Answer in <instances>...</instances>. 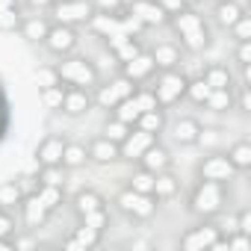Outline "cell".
I'll return each instance as SVG.
<instances>
[{"instance_id": "1", "label": "cell", "mask_w": 251, "mask_h": 251, "mask_svg": "<svg viewBox=\"0 0 251 251\" xmlns=\"http://www.w3.org/2000/svg\"><path fill=\"white\" fill-rule=\"evenodd\" d=\"M169 21H172V27L177 30V36H180V42H183L186 50L198 53V50H204V48L210 45V30H207L204 18H201L198 12H192L189 6H183L180 12H175Z\"/></svg>"}, {"instance_id": "2", "label": "cell", "mask_w": 251, "mask_h": 251, "mask_svg": "<svg viewBox=\"0 0 251 251\" xmlns=\"http://www.w3.org/2000/svg\"><path fill=\"white\" fill-rule=\"evenodd\" d=\"M59 74L62 86H74V89H92L98 83V71L89 59L83 56H62V62L53 65Z\"/></svg>"}, {"instance_id": "3", "label": "cell", "mask_w": 251, "mask_h": 251, "mask_svg": "<svg viewBox=\"0 0 251 251\" xmlns=\"http://www.w3.org/2000/svg\"><path fill=\"white\" fill-rule=\"evenodd\" d=\"M222 204H225V192H222V183H216V180H201L198 189L192 192V201H189L192 213H198L204 219L216 216L222 210Z\"/></svg>"}, {"instance_id": "4", "label": "cell", "mask_w": 251, "mask_h": 251, "mask_svg": "<svg viewBox=\"0 0 251 251\" xmlns=\"http://www.w3.org/2000/svg\"><path fill=\"white\" fill-rule=\"evenodd\" d=\"M186 77L183 74H177L175 68L172 71H166L160 80H157V86H154V100H157V106L163 109V106H172V103H177L180 98H186Z\"/></svg>"}, {"instance_id": "5", "label": "cell", "mask_w": 251, "mask_h": 251, "mask_svg": "<svg viewBox=\"0 0 251 251\" xmlns=\"http://www.w3.org/2000/svg\"><path fill=\"white\" fill-rule=\"evenodd\" d=\"M50 12L56 18V24H89V18L95 15V6L89 0H53L50 3Z\"/></svg>"}, {"instance_id": "6", "label": "cell", "mask_w": 251, "mask_h": 251, "mask_svg": "<svg viewBox=\"0 0 251 251\" xmlns=\"http://www.w3.org/2000/svg\"><path fill=\"white\" fill-rule=\"evenodd\" d=\"M115 204H118L121 213H127V216H133V219H151V216L157 213V198H154V195L133 192L130 186L124 189V192H118Z\"/></svg>"}, {"instance_id": "7", "label": "cell", "mask_w": 251, "mask_h": 251, "mask_svg": "<svg viewBox=\"0 0 251 251\" xmlns=\"http://www.w3.org/2000/svg\"><path fill=\"white\" fill-rule=\"evenodd\" d=\"M157 106V100H154V95L151 92H133L130 98H124L118 106H115V118H121V121H127V124H136L139 121V115L142 112H148V109H154Z\"/></svg>"}, {"instance_id": "8", "label": "cell", "mask_w": 251, "mask_h": 251, "mask_svg": "<svg viewBox=\"0 0 251 251\" xmlns=\"http://www.w3.org/2000/svg\"><path fill=\"white\" fill-rule=\"evenodd\" d=\"M136 92V83L133 80H127V77H118V80H112V83H106V86H100L98 89V95H95V103L98 106H103V109H115L124 98H130Z\"/></svg>"}, {"instance_id": "9", "label": "cell", "mask_w": 251, "mask_h": 251, "mask_svg": "<svg viewBox=\"0 0 251 251\" xmlns=\"http://www.w3.org/2000/svg\"><path fill=\"white\" fill-rule=\"evenodd\" d=\"M219 236H222V227L207 222V225H198V227L186 230L183 239H180V248L183 251H210Z\"/></svg>"}, {"instance_id": "10", "label": "cell", "mask_w": 251, "mask_h": 251, "mask_svg": "<svg viewBox=\"0 0 251 251\" xmlns=\"http://www.w3.org/2000/svg\"><path fill=\"white\" fill-rule=\"evenodd\" d=\"M74 45H77V33H74V27H68V24H56V27H50L48 36H45V48H48L50 53H56V56H68V53L74 50Z\"/></svg>"}, {"instance_id": "11", "label": "cell", "mask_w": 251, "mask_h": 251, "mask_svg": "<svg viewBox=\"0 0 251 251\" xmlns=\"http://www.w3.org/2000/svg\"><path fill=\"white\" fill-rule=\"evenodd\" d=\"M124 9H127L142 27H157V24H166L169 21V15L160 9L157 0H133V3H127Z\"/></svg>"}, {"instance_id": "12", "label": "cell", "mask_w": 251, "mask_h": 251, "mask_svg": "<svg viewBox=\"0 0 251 251\" xmlns=\"http://www.w3.org/2000/svg\"><path fill=\"white\" fill-rule=\"evenodd\" d=\"M154 142H157V133H148V130H142V127H133V130L127 133V139L118 145V157L139 160L142 151H145L148 145H154Z\"/></svg>"}, {"instance_id": "13", "label": "cell", "mask_w": 251, "mask_h": 251, "mask_svg": "<svg viewBox=\"0 0 251 251\" xmlns=\"http://www.w3.org/2000/svg\"><path fill=\"white\" fill-rule=\"evenodd\" d=\"M198 172H201V180H216V183H225V180H230L233 177V166H230V160H227V154H213V157H207L201 166H198Z\"/></svg>"}, {"instance_id": "14", "label": "cell", "mask_w": 251, "mask_h": 251, "mask_svg": "<svg viewBox=\"0 0 251 251\" xmlns=\"http://www.w3.org/2000/svg\"><path fill=\"white\" fill-rule=\"evenodd\" d=\"M154 71H157V62H154V56L151 53H136V56H130L127 62H121V74L127 77V80H133V83H142V80H148V77H154Z\"/></svg>"}, {"instance_id": "15", "label": "cell", "mask_w": 251, "mask_h": 251, "mask_svg": "<svg viewBox=\"0 0 251 251\" xmlns=\"http://www.w3.org/2000/svg\"><path fill=\"white\" fill-rule=\"evenodd\" d=\"M169 166H172V154H169V148H163L160 142L148 145V148L142 151V157H139V169H145V172H151V175L169 172Z\"/></svg>"}, {"instance_id": "16", "label": "cell", "mask_w": 251, "mask_h": 251, "mask_svg": "<svg viewBox=\"0 0 251 251\" xmlns=\"http://www.w3.org/2000/svg\"><path fill=\"white\" fill-rule=\"evenodd\" d=\"M21 213H24L27 227H42V225L48 222V216H50V210L39 201V195H36V192H30V195H24V198H21Z\"/></svg>"}, {"instance_id": "17", "label": "cell", "mask_w": 251, "mask_h": 251, "mask_svg": "<svg viewBox=\"0 0 251 251\" xmlns=\"http://www.w3.org/2000/svg\"><path fill=\"white\" fill-rule=\"evenodd\" d=\"M89 106H92L89 89L65 86V98H62V112L65 115H83V112H89Z\"/></svg>"}, {"instance_id": "18", "label": "cell", "mask_w": 251, "mask_h": 251, "mask_svg": "<svg viewBox=\"0 0 251 251\" xmlns=\"http://www.w3.org/2000/svg\"><path fill=\"white\" fill-rule=\"evenodd\" d=\"M62 148H65L62 136H48V139L39 145V151H36L39 166H59V163H62Z\"/></svg>"}, {"instance_id": "19", "label": "cell", "mask_w": 251, "mask_h": 251, "mask_svg": "<svg viewBox=\"0 0 251 251\" xmlns=\"http://www.w3.org/2000/svg\"><path fill=\"white\" fill-rule=\"evenodd\" d=\"M86 154H89V160H92V163L106 166V163L118 160V145H115V142H109L106 136H100V139H95V142L86 148Z\"/></svg>"}, {"instance_id": "20", "label": "cell", "mask_w": 251, "mask_h": 251, "mask_svg": "<svg viewBox=\"0 0 251 251\" xmlns=\"http://www.w3.org/2000/svg\"><path fill=\"white\" fill-rule=\"evenodd\" d=\"M151 56H154L157 68L172 71V68L180 62V48H177V45H172V42H163V45H157V48L151 50Z\"/></svg>"}, {"instance_id": "21", "label": "cell", "mask_w": 251, "mask_h": 251, "mask_svg": "<svg viewBox=\"0 0 251 251\" xmlns=\"http://www.w3.org/2000/svg\"><path fill=\"white\" fill-rule=\"evenodd\" d=\"M98 242H100V233L92 230L89 225H80V227H74V233L65 239V248H83V251H89V248H95Z\"/></svg>"}, {"instance_id": "22", "label": "cell", "mask_w": 251, "mask_h": 251, "mask_svg": "<svg viewBox=\"0 0 251 251\" xmlns=\"http://www.w3.org/2000/svg\"><path fill=\"white\" fill-rule=\"evenodd\" d=\"M242 15H245V12L236 6V0H219V6H216V24H219V27L230 30Z\"/></svg>"}, {"instance_id": "23", "label": "cell", "mask_w": 251, "mask_h": 251, "mask_svg": "<svg viewBox=\"0 0 251 251\" xmlns=\"http://www.w3.org/2000/svg\"><path fill=\"white\" fill-rule=\"evenodd\" d=\"M36 195H39V201L53 213V210L62 204V198H65V186H59V183H39V186H36Z\"/></svg>"}, {"instance_id": "24", "label": "cell", "mask_w": 251, "mask_h": 251, "mask_svg": "<svg viewBox=\"0 0 251 251\" xmlns=\"http://www.w3.org/2000/svg\"><path fill=\"white\" fill-rule=\"evenodd\" d=\"M198 136H201V124H198L195 118H180V121L175 124V139H177L180 145H195Z\"/></svg>"}, {"instance_id": "25", "label": "cell", "mask_w": 251, "mask_h": 251, "mask_svg": "<svg viewBox=\"0 0 251 251\" xmlns=\"http://www.w3.org/2000/svg\"><path fill=\"white\" fill-rule=\"evenodd\" d=\"M157 201H169L177 195V177H172L169 172H160L154 175V192H151Z\"/></svg>"}, {"instance_id": "26", "label": "cell", "mask_w": 251, "mask_h": 251, "mask_svg": "<svg viewBox=\"0 0 251 251\" xmlns=\"http://www.w3.org/2000/svg\"><path fill=\"white\" fill-rule=\"evenodd\" d=\"M100 207H103V198H100L95 189H83V192H77V198H74V210H77V216L95 213V210H100Z\"/></svg>"}, {"instance_id": "27", "label": "cell", "mask_w": 251, "mask_h": 251, "mask_svg": "<svg viewBox=\"0 0 251 251\" xmlns=\"http://www.w3.org/2000/svg\"><path fill=\"white\" fill-rule=\"evenodd\" d=\"M201 80H204L210 89H230V71H227L225 65H210V68H204Z\"/></svg>"}, {"instance_id": "28", "label": "cell", "mask_w": 251, "mask_h": 251, "mask_svg": "<svg viewBox=\"0 0 251 251\" xmlns=\"http://www.w3.org/2000/svg\"><path fill=\"white\" fill-rule=\"evenodd\" d=\"M86 163H89L86 148L77 145V142H74V145L65 142V148H62V163H59V166H62V169H80V166H86Z\"/></svg>"}, {"instance_id": "29", "label": "cell", "mask_w": 251, "mask_h": 251, "mask_svg": "<svg viewBox=\"0 0 251 251\" xmlns=\"http://www.w3.org/2000/svg\"><path fill=\"white\" fill-rule=\"evenodd\" d=\"M133 127H142V130H148V133H157V136H160V130L166 127V118H163V109H160V106H154V109L142 112V115H139V121L133 124Z\"/></svg>"}, {"instance_id": "30", "label": "cell", "mask_w": 251, "mask_h": 251, "mask_svg": "<svg viewBox=\"0 0 251 251\" xmlns=\"http://www.w3.org/2000/svg\"><path fill=\"white\" fill-rule=\"evenodd\" d=\"M21 33H24V39H30V42H45V36H48V30H50V24L45 21V18H27V21H21V27H18Z\"/></svg>"}, {"instance_id": "31", "label": "cell", "mask_w": 251, "mask_h": 251, "mask_svg": "<svg viewBox=\"0 0 251 251\" xmlns=\"http://www.w3.org/2000/svg\"><path fill=\"white\" fill-rule=\"evenodd\" d=\"M227 160L236 172H248L251 169V145L248 142H236L230 151H227Z\"/></svg>"}, {"instance_id": "32", "label": "cell", "mask_w": 251, "mask_h": 251, "mask_svg": "<svg viewBox=\"0 0 251 251\" xmlns=\"http://www.w3.org/2000/svg\"><path fill=\"white\" fill-rule=\"evenodd\" d=\"M133 130V124H127V121H121V118H109L106 124H103V136L109 139V142H115V145H121L124 139H127V133Z\"/></svg>"}, {"instance_id": "33", "label": "cell", "mask_w": 251, "mask_h": 251, "mask_svg": "<svg viewBox=\"0 0 251 251\" xmlns=\"http://www.w3.org/2000/svg\"><path fill=\"white\" fill-rule=\"evenodd\" d=\"M21 198H24V189H21V183L18 180H9V183H3L0 186V207H15V204H21Z\"/></svg>"}, {"instance_id": "34", "label": "cell", "mask_w": 251, "mask_h": 251, "mask_svg": "<svg viewBox=\"0 0 251 251\" xmlns=\"http://www.w3.org/2000/svg\"><path fill=\"white\" fill-rule=\"evenodd\" d=\"M204 106H210L213 112H225V109L233 106V92H230V89H213Z\"/></svg>"}, {"instance_id": "35", "label": "cell", "mask_w": 251, "mask_h": 251, "mask_svg": "<svg viewBox=\"0 0 251 251\" xmlns=\"http://www.w3.org/2000/svg\"><path fill=\"white\" fill-rule=\"evenodd\" d=\"M210 92H213V89H210V86H207V83H204L201 77H198V80H189V83H186V98H189L192 103H198V106H204V103H207Z\"/></svg>"}, {"instance_id": "36", "label": "cell", "mask_w": 251, "mask_h": 251, "mask_svg": "<svg viewBox=\"0 0 251 251\" xmlns=\"http://www.w3.org/2000/svg\"><path fill=\"white\" fill-rule=\"evenodd\" d=\"M62 98H65V86H62V83L42 89V103H45V109H50V112L62 109Z\"/></svg>"}, {"instance_id": "37", "label": "cell", "mask_w": 251, "mask_h": 251, "mask_svg": "<svg viewBox=\"0 0 251 251\" xmlns=\"http://www.w3.org/2000/svg\"><path fill=\"white\" fill-rule=\"evenodd\" d=\"M130 189H133V192H142V195H151V192H154V175L145 172V169H139V172L130 177Z\"/></svg>"}, {"instance_id": "38", "label": "cell", "mask_w": 251, "mask_h": 251, "mask_svg": "<svg viewBox=\"0 0 251 251\" xmlns=\"http://www.w3.org/2000/svg\"><path fill=\"white\" fill-rule=\"evenodd\" d=\"M80 225H89L92 230L103 233V227L109 225V213H106V207H100V210H95V213H86V216H80Z\"/></svg>"}, {"instance_id": "39", "label": "cell", "mask_w": 251, "mask_h": 251, "mask_svg": "<svg viewBox=\"0 0 251 251\" xmlns=\"http://www.w3.org/2000/svg\"><path fill=\"white\" fill-rule=\"evenodd\" d=\"M21 9L18 6H9L6 12H0V30H18L21 27Z\"/></svg>"}, {"instance_id": "40", "label": "cell", "mask_w": 251, "mask_h": 251, "mask_svg": "<svg viewBox=\"0 0 251 251\" xmlns=\"http://www.w3.org/2000/svg\"><path fill=\"white\" fill-rule=\"evenodd\" d=\"M230 33H233V39H236V42H251V18H248V15H242V18L230 27Z\"/></svg>"}, {"instance_id": "41", "label": "cell", "mask_w": 251, "mask_h": 251, "mask_svg": "<svg viewBox=\"0 0 251 251\" xmlns=\"http://www.w3.org/2000/svg\"><path fill=\"white\" fill-rule=\"evenodd\" d=\"M233 230H236V233L251 236V210H248V207L236 213V219H233Z\"/></svg>"}, {"instance_id": "42", "label": "cell", "mask_w": 251, "mask_h": 251, "mask_svg": "<svg viewBox=\"0 0 251 251\" xmlns=\"http://www.w3.org/2000/svg\"><path fill=\"white\" fill-rule=\"evenodd\" d=\"M36 80H39L42 89H48V86H59V74H56V68H39V71H36Z\"/></svg>"}, {"instance_id": "43", "label": "cell", "mask_w": 251, "mask_h": 251, "mask_svg": "<svg viewBox=\"0 0 251 251\" xmlns=\"http://www.w3.org/2000/svg\"><path fill=\"white\" fill-rule=\"evenodd\" d=\"M6 127H9V100H6V92H3V86H0V139H3Z\"/></svg>"}, {"instance_id": "44", "label": "cell", "mask_w": 251, "mask_h": 251, "mask_svg": "<svg viewBox=\"0 0 251 251\" xmlns=\"http://www.w3.org/2000/svg\"><path fill=\"white\" fill-rule=\"evenodd\" d=\"M12 230H15V219L9 216L6 207H0V236H12Z\"/></svg>"}, {"instance_id": "45", "label": "cell", "mask_w": 251, "mask_h": 251, "mask_svg": "<svg viewBox=\"0 0 251 251\" xmlns=\"http://www.w3.org/2000/svg\"><path fill=\"white\" fill-rule=\"evenodd\" d=\"M92 6H95V9H100V12H109V15H115V12H121V9H124L121 0H95Z\"/></svg>"}, {"instance_id": "46", "label": "cell", "mask_w": 251, "mask_h": 251, "mask_svg": "<svg viewBox=\"0 0 251 251\" xmlns=\"http://www.w3.org/2000/svg\"><path fill=\"white\" fill-rule=\"evenodd\" d=\"M239 48H236V62L242 65V68H248V62H251V42H236Z\"/></svg>"}, {"instance_id": "47", "label": "cell", "mask_w": 251, "mask_h": 251, "mask_svg": "<svg viewBox=\"0 0 251 251\" xmlns=\"http://www.w3.org/2000/svg\"><path fill=\"white\" fill-rule=\"evenodd\" d=\"M157 3H160V9H163V12H166L169 18H172L175 12H180V9L186 6V3H183V0H157Z\"/></svg>"}, {"instance_id": "48", "label": "cell", "mask_w": 251, "mask_h": 251, "mask_svg": "<svg viewBox=\"0 0 251 251\" xmlns=\"http://www.w3.org/2000/svg\"><path fill=\"white\" fill-rule=\"evenodd\" d=\"M239 109H248V86H239Z\"/></svg>"}, {"instance_id": "49", "label": "cell", "mask_w": 251, "mask_h": 251, "mask_svg": "<svg viewBox=\"0 0 251 251\" xmlns=\"http://www.w3.org/2000/svg\"><path fill=\"white\" fill-rule=\"evenodd\" d=\"M12 242H15V251H18V248H33V245H36V242H33L30 236H21V239H12Z\"/></svg>"}, {"instance_id": "50", "label": "cell", "mask_w": 251, "mask_h": 251, "mask_svg": "<svg viewBox=\"0 0 251 251\" xmlns=\"http://www.w3.org/2000/svg\"><path fill=\"white\" fill-rule=\"evenodd\" d=\"M0 251H15V242L9 236H0Z\"/></svg>"}, {"instance_id": "51", "label": "cell", "mask_w": 251, "mask_h": 251, "mask_svg": "<svg viewBox=\"0 0 251 251\" xmlns=\"http://www.w3.org/2000/svg\"><path fill=\"white\" fill-rule=\"evenodd\" d=\"M9 6H18V3H15V0H0V12H6Z\"/></svg>"}, {"instance_id": "52", "label": "cell", "mask_w": 251, "mask_h": 251, "mask_svg": "<svg viewBox=\"0 0 251 251\" xmlns=\"http://www.w3.org/2000/svg\"><path fill=\"white\" fill-rule=\"evenodd\" d=\"M30 3H33V6H50L53 0H30Z\"/></svg>"}, {"instance_id": "53", "label": "cell", "mask_w": 251, "mask_h": 251, "mask_svg": "<svg viewBox=\"0 0 251 251\" xmlns=\"http://www.w3.org/2000/svg\"><path fill=\"white\" fill-rule=\"evenodd\" d=\"M183 3H186V6H192V3H198V0H183Z\"/></svg>"}]
</instances>
